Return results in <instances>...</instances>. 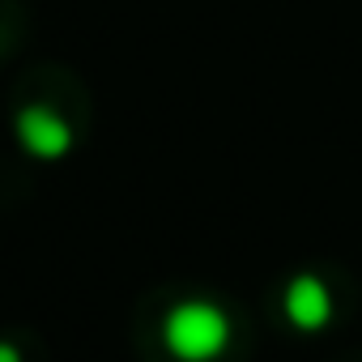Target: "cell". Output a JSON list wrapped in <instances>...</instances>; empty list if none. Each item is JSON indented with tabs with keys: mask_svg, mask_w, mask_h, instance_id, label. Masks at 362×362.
<instances>
[{
	"mask_svg": "<svg viewBox=\"0 0 362 362\" xmlns=\"http://www.w3.org/2000/svg\"><path fill=\"white\" fill-rule=\"evenodd\" d=\"M226 341H230V320L209 298H188L170 307L162 320V345L179 362H209L226 349Z\"/></svg>",
	"mask_w": 362,
	"mask_h": 362,
	"instance_id": "6da1fadb",
	"label": "cell"
},
{
	"mask_svg": "<svg viewBox=\"0 0 362 362\" xmlns=\"http://www.w3.org/2000/svg\"><path fill=\"white\" fill-rule=\"evenodd\" d=\"M13 128H18V141L26 145V153H35V158H43V162L64 158V153L73 149V128H69V119H64L56 107H47V103L22 107L18 119H13Z\"/></svg>",
	"mask_w": 362,
	"mask_h": 362,
	"instance_id": "7a4b0ae2",
	"label": "cell"
},
{
	"mask_svg": "<svg viewBox=\"0 0 362 362\" xmlns=\"http://www.w3.org/2000/svg\"><path fill=\"white\" fill-rule=\"evenodd\" d=\"M286 320L303 332H315L332 320V294L315 273H298L286 286Z\"/></svg>",
	"mask_w": 362,
	"mask_h": 362,
	"instance_id": "3957f363",
	"label": "cell"
},
{
	"mask_svg": "<svg viewBox=\"0 0 362 362\" xmlns=\"http://www.w3.org/2000/svg\"><path fill=\"white\" fill-rule=\"evenodd\" d=\"M0 362H22L18 345H9V341H0Z\"/></svg>",
	"mask_w": 362,
	"mask_h": 362,
	"instance_id": "277c9868",
	"label": "cell"
}]
</instances>
